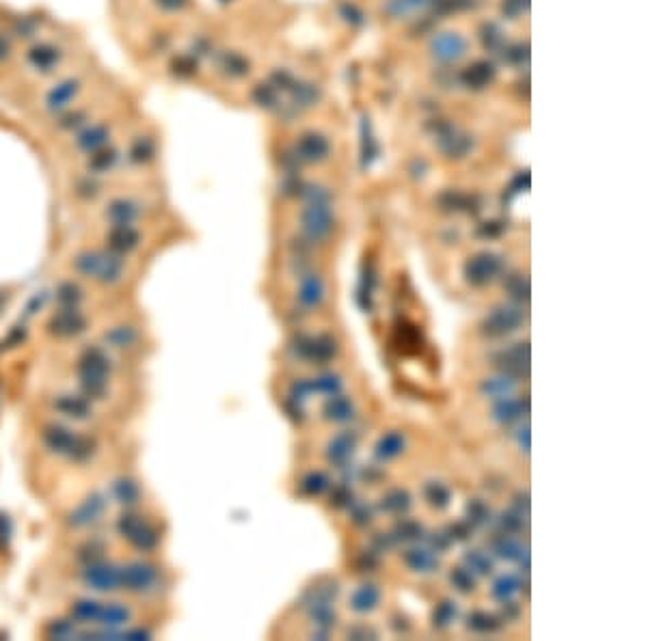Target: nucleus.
Returning <instances> with one entry per match:
<instances>
[{"instance_id": "nucleus-17", "label": "nucleus", "mask_w": 648, "mask_h": 641, "mask_svg": "<svg viewBox=\"0 0 648 641\" xmlns=\"http://www.w3.org/2000/svg\"><path fill=\"white\" fill-rule=\"evenodd\" d=\"M322 415L324 419L329 421H335V423H346L355 417V406L348 398H342V395H331L327 400L322 408Z\"/></svg>"}, {"instance_id": "nucleus-49", "label": "nucleus", "mask_w": 648, "mask_h": 641, "mask_svg": "<svg viewBox=\"0 0 648 641\" xmlns=\"http://www.w3.org/2000/svg\"><path fill=\"white\" fill-rule=\"evenodd\" d=\"M525 0H506L504 3V11L508 13V16H517V13H521L523 9H525Z\"/></svg>"}, {"instance_id": "nucleus-9", "label": "nucleus", "mask_w": 648, "mask_h": 641, "mask_svg": "<svg viewBox=\"0 0 648 641\" xmlns=\"http://www.w3.org/2000/svg\"><path fill=\"white\" fill-rule=\"evenodd\" d=\"M467 50V41L458 33H441L432 39V55L443 63L458 61Z\"/></svg>"}, {"instance_id": "nucleus-12", "label": "nucleus", "mask_w": 648, "mask_h": 641, "mask_svg": "<svg viewBox=\"0 0 648 641\" xmlns=\"http://www.w3.org/2000/svg\"><path fill=\"white\" fill-rule=\"evenodd\" d=\"M529 410V400L527 395L525 398H502L497 400V404L493 406V417L504 423V425H510L514 421H519L523 415H527Z\"/></svg>"}, {"instance_id": "nucleus-28", "label": "nucleus", "mask_w": 648, "mask_h": 641, "mask_svg": "<svg viewBox=\"0 0 648 641\" xmlns=\"http://www.w3.org/2000/svg\"><path fill=\"white\" fill-rule=\"evenodd\" d=\"M491 551L495 553V557L504 559V561H519V557L523 555V547L521 542H517L514 538H508V536H502V538H495L493 544H491Z\"/></svg>"}, {"instance_id": "nucleus-46", "label": "nucleus", "mask_w": 648, "mask_h": 641, "mask_svg": "<svg viewBox=\"0 0 648 641\" xmlns=\"http://www.w3.org/2000/svg\"><path fill=\"white\" fill-rule=\"evenodd\" d=\"M348 637H350V639H376L378 632H376L374 628L365 626V624H357V626L348 628Z\"/></svg>"}, {"instance_id": "nucleus-14", "label": "nucleus", "mask_w": 648, "mask_h": 641, "mask_svg": "<svg viewBox=\"0 0 648 641\" xmlns=\"http://www.w3.org/2000/svg\"><path fill=\"white\" fill-rule=\"evenodd\" d=\"M404 564L413 572H419V574H430V572H435L439 568L437 555L432 553L430 549H419V547H413L404 553Z\"/></svg>"}, {"instance_id": "nucleus-33", "label": "nucleus", "mask_w": 648, "mask_h": 641, "mask_svg": "<svg viewBox=\"0 0 648 641\" xmlns=\"http://www.w3.org/2000/svg\"><path fill=\"white\" fill-rule=\"evenodd\" d=\"M504 287L508 296L517 302H527L529 300V281L523 275H510L504 281Z\"/></svg>"}, {"instance_id": "nucleus-30", "label": "nucleus", "mask_w": 648, "mask_h": 641, "mask_svg": "<svg viewBox=\"0 0 648 641\" xmlns=\"http://www.w3.org/2000/svg\"><path fill=\"white\" fill-rule=\"evenodd\" d=\"M396 335H398L400 350H402L404 354H415V352L419 350L421 333H419V329H417L415 324H409V322L400 324L398 331H396Z\"/></svg>"}, {"instance_id": "nucleus-41", "label": "nucleus", "mask_w": 648, "mask_h": 641, "mask_svg": "<svg viewBox=\"0 0 648 641\" xmlns=\"http://www.w3.org/2000/svg\"><path fill=\"white\" fill-rule=\"evenodd\" d=\"M448 533H450V538H452L454 542H465V540H469V538H471L473 527H471L467 520H460V522L450 525Z\"/></svg>"}, {"instance_id": "nucleus-51", "label": "nucleus", "mask_w": 648, "mask_h": 641, "mask_svg": "<svg viewBox=\"0 0 648 641\" xmlns=\"http://www.w3.org/2000/svg\"><path fill=\"white\" fill-rule=\"evenodd\" d=\"M517 441H519L521 449H523L525 454H529V427H521L519 434H517Z\"/></svg>"}, {"instance_id": "nucleus-29", "label": "nucleus", "mask_w": 648, "mask_h": 641, "mask_svg": "<svg viewBox=\"0 0 648 641\" xmlns=\"http://www.w3.org/2000/svg\"><path fill=\"white\" fill-rule=\"evenodd\" d=\"M392 538L396 540V544L398 542H417V540L426 538V529L417 520H402L392 531Z\"/></svg>"}, {"instance_id": "nucleus-16", "label": "nucleus", "mask_w": 648, "mask_h": 641, "mask_svg": "<svg viewBox=\"0 0 648 641\" xmlns=\"http://www.w3.org/2000/svg\"><path fill=\"white\" fill-rule=\"evenodd\" d=\"M324 300V283L318 275H307L301 279L298 287V302L307 309L318 307Z\"/></svg>"}, {"instance_id": "nucleus-15", "label": "nucleus", "mask_w": 648, "mask_h": 641, "mask_svg": "<svg viewBox=\"0 0 648 641\" xmlns=\"http://www.w3.org/2000/svg\"><path fill=\"white\" fill-rule=\"evenodd\" d=\"M404 447H406V441H404L402 432L394 430V432H387V434H383L381 439H378V443L374 447V456L381 462H387V460L398 458L404 451Z\"/></svg>"}, {"instance_id": "nucleus-20", "label": "nucleus", "mask_w": 648, "mask_h": 641, "mask_svg": "<svg viewBox=\"0 0 648 641\" xmlns=\"http://www.w3.org/2000/svg\"><path fill=\"white\" fill-rule=\"evenodd\" d=\"M411 505H413V497L402 488L389 491L387 495H383L381 503H378V508H381L383 512H387V514H404V512L411 510Z\"/></svg>"}, {"instance_id": "nucleus-18", "label": "nucleus", "mask_w": 648, "mask_h": 641, "mask_svg": "<svg viewBox=\"0 0 648 641\" xmlns=\"http://www.w3.org/2000/svg\"><path fill=\"white\" fill-rule=\"evenodd\" d=\"M502 618L489 611H473L467 615V628L477 635H491L502 628Z\"/></svg>"}, {"instance_id": "nucleus-37", "label": "nucleus", "mask_w": 648, "mask_h": 641, "mask_svg": "<svg viewBox=\"0 0 648 641\" xmlns=\"http://www.w3.org/2000/svg\"><path fill=\"white\" fill-rule=\"evenodd\" d=\"M311 389L320 395H338L342 391V378L338 373H324V376L311 380Z\"/></svg>"}, {"instance_id": "nucleus-42", "label": "nucleus", "mask_w": 648, "mask_h": 641, "mask_svg": "<svg viewBox=\"0 0 648 641\" xmlns=\"http://www.w3.org/2000/svg\"><path fill=\"white\" fill-rule=\"evenodd\" d=\"M452 538H450V533L446 531V533H430L428 536V544H430V549L432 551H437V553H446L450 547H452Z\"/></svg>"}, {"instance_id": "nucleus-22", "label": "nucleus", "mask_w": 648, "mask_h": 641, "mask_svg": "<svg viewBox=\"0 0 648 641\" xmlns=\"http://www.w3.org/2000/svg\"><path fill=\"white\" fill-rule=\"evenodd\" d=\"M329 488H331V477L324 471H311L301 482V493L307 497H318L322 493H327Z\"/></svg>"}, {"instance_id": "nucleus-6", "label": "nucleus", "mask_w": 648, "mask_h": 641, "mask_svg": "<svg viewBox=\"0 0 648 641\" xmlns=\"http://www.w3.org/2000/svg\"><path fill=\"white\" fill-rule=\"evenodd\" d=\"M523 324V311L514 305H500L484 317L482 331L489 337H506Z\"/></svg>"}, {"instance_id": "nucleus-52", "label": "nucleus", "mask_w": 648, "mask_h": 641, "mask_svg": "<svg viewBox=\"0 0 648 641\" xmlns=\"http://www.w3.org/2000/svg\"><path fill=\"white\" fill-rule=\"evenodd\" d=\"M519 613H521V609H519L517 603H510V601L504 603V615H506V620H514V618H519Z\"/></svg>"}, {"instance_id": "nucleus-45", "label": "nucleus", "mask_w": 648, "mask_h": 641, "mask_svg": "<svg viewBox=\"0 0 648 641\" xmlns=\"http://www.w3.org/2000/svg\"><path fill=\"white\" fill-rule=\"evenodd\" d=\"M502 231H504V225H502V223H497V221H491V223H484V225H480L477 236H480V238H500V236H502Z\"/></svg>"}, {"instance_id": "nucleus-40", "label": "nucleus", "mask_w": 648, "mask_h": 641, "mask_svg": "<svg viewBox=\"0 0 648 641\" xmlns=\"http://www.w3.org/2000/svg\"><path fill=\"white\" fill-rule=\"evenodd\" d=\"M430 0H392L389 3V11L392 13H396V16H402V13H406V11H413V9H417V7H423V5H428Z\"/></svg>"}, {"instance_id": "nucleus-38", "label": "nucleus", "mask_w": 648, "mask_h": 641, "mask_svg": "<svg viewBox=\"0 0 648 641\" xmlns=\"http://www.w3.org/2000/svg\"><path fill=\"white\" fill-rule=\"evenodd\" d=\"M523 514L519 510H510V512H504L500 516V527L506 531V533H517L523 529Z\"/></svg>"}, {"instance_id": "nucleus-26", "label": "nucleus", "mask_w": 648, "mask_h": 641, "mask_svg": "<svg viewBox=\"0 0 648 641\" xmlns=\"http://www.w3.org/2000/svg\"><path fill=\"white\" fill-rule=\"evenodd\" d=\"M439 145L448 158H463L471 149V141L463 134H456L454 130H448V134L441 136Z\"/></svg>"}, {"instance_id": "nucleus-50", "label": "nucleus", "mask_w": 648, "mask_h": 641, "mask_svg": "<svg viewBox=\"0 0 648 641\" xmlns=\"http://www.w3.org/2000/svg\"><path fill=\"white\" fill-rule=\"evenodd\" d=\"M514 508L523 514H527L529 512V495L527 493H519L517 497H514Z\"/></svg>"}, {"instance_id": "nucleus-35", "label": "nucleus", "mask_w": 648, "mask_h": 641, "mask_svg": "<svg viewBox=\"0 0 648 641\" xmlns=\"http://www.w3.org/2000/svg\"><path fill=\"white\" fill-rule=\"evenodd\" d=\"M115 497L119 499V503L124 505H134L141 497V486L130 477H124L115 484Z\"/></svg>"}, {"instance_id": "nucleus-47", "label": "nucleus", "mask_w": 648, "mask_h": 641, "mask_svg": "<svg viewBox=\"0 0 648 641\" xmlns=\"http://www.w3.org/2000/svg\"><path fill=\"white\" fill-rule=\"evenodd\" d=\"M374 547L378 549V553H383V551H389L392 547H396V540L392 538V533H378L374 538Z\"/></svg>"}, {"instance_id": "nucleus-27", "label": "nucleus", "mask_w": 648, "mask_h": 641, "mask_svg": "<svg viewBox=\"0 0 648 641\" xmlns=\"http://www.w3.org/2000/svg\"><path fill=\"white\" fill-rule=\"evenodd\" d=\"M309 611V618L313 620V624L322 630H329L335 626V611L331 607V603H307L305 605Z\"/></svg>"}, {"instance_id": "nucleus-7", "label": "nucleus", "mask_w": 648, "mask_h": 641, "mask_svg": "<svg viewBox=\"0 0 648 641\" xmlns=\"http://www.w3.org/2000/svg\"><path fill=\"white\" fill-rule=\"evenodd\" d=\"M119 574H122L124 590L132 592V594H147L158 583V568L143 559L126 564L124 568H119Z\"/></svg>"}, {"instance_id": "nucleus-31", "label": "nucleus", "mask_w": 648, "mask_h": 641, "mask_svg": "<svg viewBox=\"0 0 648 641\" xmlns=\"http://www.w3.org/2000/svg\"><path fill=\"white\" fill-rule=\"evenodd\" d=\"M491 520H493V512H491V508L486 505L482 499H473V501L467 503V522L471 527L482 529V527L489 525Z\"/></svg>"}, {"instance_id": "nucleus-25", "label": "nucleus", "mask_w": 648, "mask_h": 641, "mask_svg": "<svg viewBox=\"0 0 648 641\" xmlns=\"http://www.w3.org/2000/svg\"><path fill=\"white\" fill-rule=\"evenodd\" d=\"M480 391H482L486 398L502 400V398H508V395L514 391V380L508 378V376H504V373H502L500 378H486V380H482Z\"/></svg>"}, {"instance_id": "nucleus-2", "label": "nucleus", "mask_w": 648, "mask_h": 641, "mask_svg": "<svg viewBox=\"0 0 648 641\" xmlns=\"http://www.w3.org/2000/svg\"><path fill=\"white\" fill-rule=\"evenodd\" d=\"M303 231L311 242L327 240L333 231V212L329 207V201H311L301 212Z\"/></svg>"}, {"instance_id": "nucleus-13", "label": "nucleus", "mask_w": 648, "mask_h": 641, "mask_svg": "<svg viewBox=\"0 0 648 641\" xmlns=\"http://www.w3.org/2000/svg\"><path fill=\"white\" fill-rule=\"evenodd\" d=\"M381 605V590L374 583H363L350 596V609L355 613H369Z\"/></svg>"}, {"instance_id": "nucleus-21", "label": "nucleus", "mask_w": 648, "mask_h": 641, "mask_svg": "<svg viewBox=\"0 0 648 641\" xmlns=\"http://www.w3.org/2000/svg\"><path fill=\"white\" fill-rule=\"evenodd\" d=\"M493 76H495V67L489 61H477L469 70H465L463 80L473 89H482L493 80Z\"/></svg>"}, {"instance_id": "nucleus-8", "label": "nucleus", "mask_w": 648, "mask_h": 641, "mask_svg": "<svg viewBox=\"0 0 648 641\" xmlns=\"http://www.w3.org/2000/svg\"><path fill=\"white\" fill-rule=\"evenodd\" d=\"M119 531L122 536L128 538V542L139 549V551H151L158 547V531L151 522L143 520V516L128 514L119 520Z\"/></svg>"}, {"instance_id": "nucleus-23", "label": "nucleus", "mask_w": 648, "mask_h": 641, "mask_svg": "<svg viewBox=\"0 0 648 641\" xmlns=\"http://www.w3.org/2000/svg\"><path fill=\"white\" fill-rule=\"evenodd\" d=\"M338 594H340V583L327 579V581L318 583L315 587H311V590H307L305 605L307 603H333L338 598Z\"/></svg>"}, {"instance_id": "nucleus-4", "label": "nucleus", "mask_w": 648, "mask_h": 641, "mask_svg": "<svg viewBox=\"0 0 648 641\" xmlns=\"http://www.w3.org/2000/svg\"><path fill=\"white\" fill-rule=\"evenodd\" d=\"M294 354L303 361H311V363H329L340 346L338 341L331 337V335H298L294 339V346H292Z\"/></svg>"}, {"instance_id": "nucleus-11", "label": "nucleus", "mask_w": 648, "mask_h": 641, "mask_svg": "<svg viewBox=\"0 0 648 641\" xmlns=\"http://www.w3.org/2000/svg\"><path fill=\"white\" fill-rule=\"evenodd\" d=\"M357 441H359V437H357V432H352V430H344V432H340L338 437H333L331 443H329V447H327L329 460H331L333 464H338V466H346V462H348V460L352 458V454H355Z\"/></svg>"}, {"instance_id": "nucleus-53", "label": "nucleus", "mask_w": 648, "mask_h": 641, "mask_svg": "<svg viewBox=\"0 0 648 641\" xmlns=\"http://www.w3.org/2000/svg\"><path fill=\"white\" fill-rule=\"evenodd\" d=\"M381 477H383V471H378L374 466H369L367 471H363V479H367V482H376V479H381Z\"/></svg>"}, {"instance_id": "nucleus-44", "label": "nucleus", "mask_w": 648, "mask_h": 641, "mask_svg": "<svg viewBox=\"0 0 648 641\" xmlns=\"http://www.w3.org/2000/svg\"><path fill=\"white\" fill-rule=\"evenodd\" d=\"M357 568H359V572H372L374 568H378V555H376L374 551L363 553V555L357 559Z\"/></svg>"}, {"instance_id": "nucleus-19", "label": "nucleus", "mask_w": 648, "mask_h": 641, "mask_svg": "<svg viewBox=\"0 0 648 641\" xmlns=\"http://www.w3.org/2000/svg\"><path fill=\"white\" fill-rule=\"evenodd\" d=\"M423 499L428 501L430 508H435V510H446V508H450V503H452V491H450L443 482H437V479H432V482H426V486H423Z\"/></svg>"}, {"instance_id": "nucleus-39", "label": "nucleus", "mask_w": 648, "mask_h": 641, "mask_svg": "<svg viewBox=\"0 0 648 641\" xmlns=\"http://www.w3.org/2000/svg\"><path fill=\"white\" fill-rule=\"evenodd\" d=\"M372 516H374V512H372V508L367 505V503H352L350 505V518H352V522L357 525V527H365V525H369L372 522Z\"/></svg>"}, {"instance_id": "nucleus-10", "label": "nucleus", "mask_w": 648, "mask_h": 641, "mask_svg": "<svg viewBox=\"0 0 648 641\" xmlns=\"http://www.w3.org/2000/svg\"><path fill=\"white\" fill-rule=\"evenodd\" d=\"M329 151V141L315 132L301 136V141L296 143V158H301L303 163H322V160H327Z\"/></svg>"}, {"instance_id": "nucleus-36", "label": "nucleus", "mask_w": 648, "mask_h": 641, "mask_svg": "<svg viewBox=\"0 0 648 641\" xmlns=\"http://www.w3.org/2000/svg\"><path fill=\"white\" fill-rule=\"evenodd\" d=\"M465 564L473 574H491L495 570L493 559L482 551H467L465 553Z\"/></svg>"}, {"instance_id": "nucleus-32", "label": "nucleus", "mask_w": 648, "mask_h": 641, "mask_svg": "<svg viewBox=\"0 0 648 641\" xmlns=\"http://www.w3.org/2000/svg\"><path fill=\"white\" fill-rule=\"evenodd\" d=\"M456 618H458V605L454 601H443L435 607V611H432V624H435V628H439V630L450 628L456 622Z\"/></svg>"}, {"instance_id": "nucleus-5", "label": "nucleus", "mask_w": 648, "mask_h": 641, "mask_svg": "<svg viewBox=\"0 0 648 641\" xmlns=\"http://www.w3.org/2000/svg\"><path fill=\"white\" fill-rule=\"evenodd\" d=\"M493 365L504 373V376L519 380L529 376V344L521 341L514 346H508L493 354Z\"/></svg>"}, {"instance_id": "nucleus-34", "label": "nucleus", "mask_w": 648, "mask_h": 641, "mask_svg": "<svg viewBox=\"0 0 648 641\" xmlns=\"http://www.w3.org/2000/svg\"><path fill=\"white\" fill-rule=\"evenodd\" d=\"M450 583L456 587L458 592L469 594V592H473V590H475L477 579H475V574H473L469 568L458 566V568H452V572H450Z\"/></svg>"}, {"instance_id": "nucleus-1", "label": "nucleus", "mask_w": 648, "mask_h": 641, "mask_svg": "<svg viewBox=\"0 0 648 641\" xmlns=\"http://www.w3.org/2000/svg\"><path fill=\"white\" fill-rule=\"evenodd\" d=\"M74 268L82 279L102 283V285H117L126 277V265L119 257L104 255V253H82L74 259Z\"/></svg>"}, {"instance_id": "nucleus-43", "label": "nucleus", "mask_w": 648, "mask_h": 641, "mask_svg": "<svg viewBox=\"0 0 648 641\" xmlns=\"http://www.w3.org/2000/svg\"><path fill=\"white\" fill-rule=\"evenodd\" d=\"M355 501H352V491L348 486H340L333 491L331 495V505L333 508H350Z\"/></svg>"}, {"instance_id": "nucleus-24", "label": "nucleus", "mask_w": 648, "mask_h": 641, "mask_svg": "<svg viewBox=\"0 0 648 641\" xmlns=\"http://www.w3.org/2000/svg\"><path fill=\"white\" fill-rule=\"evenodd\" d=\"M519 590H521V579H519L517 574H502V576L495 579L491 594H493L495 601L506 603V601H510Z\"/></svg>"}, {"instance_id": "nucleus-48", "label": "nucleus", "mask_w": 648, "mask_h": 641, "mask_svg": "<svg viewBox=\"0 0 648 641\" xmlns=\"http://www.w3.org/2000/svg\"><path fill=\"white\" fill-rule=\"evenodd\" d=\"M342 16H344L348 22H352V24H361V22H363V13H361L355 5H348V3L342 5Z\"/></svg>"}, {"instance_id": "nucleus-3", "label": "nucleus", "mask_w": 648, "mask_h": 641, "mask_svg": "<svg viewBox=\"0 0 648 641\" xmlns=\"http://www.w3.org/2000/svg\"><path fill=\"white\" fill-rule=\"evenodd\" d=\"M504 270V259L495 253H477L465 263V281L473 287H482L495 281Z\"/></svg>"}]
</instances>
